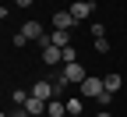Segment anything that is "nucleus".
Returning a JSON list of instances; mask_svg holds the SVG:
<instances>
[{"instance_id": "1", "label": "nucleus", "mask_w": 127, "mask_h": 117, "mask_svg": "<svg viewBox=\"0 0 127 117\" xmlns=\"http://www.w3.org/2000/svg\"><path fill=\"white\" fill-rule=\"evenodd\" d=\"M78 92H81L85 99H99V96L106 92V82H102V78H95V75H88L81 85H78Z\"/></svg>"}, {"instance_id": "2", "label": "nucleus", "mask_w": 127, "mask_h": 117, "mask_svg": "<svg viewBox=\"0 0 127 117\" xmlns=\"http://www.w3.org/2000/svg\"><path fill=\"white\" fill-rule=\"evenodd\" d=\"M64 78H67L71 85H81V82L88 78V71L81 68V60H74V64H64Z\"/></svg>"}, {"instance_id": "3", "label": "nucleus", "mask_w": 127, "mask_h": 117, "mask_svg": "<svg viewBox=\"0 0 127 117\" xmlns=\"http://www.w3.org/2000/svg\"><path fill=\"white\" fill-rule=\"evenodd\" d=\"M92 7H95V4H88V0H74V4H71L67 11L74 14V21H85L88 14H92Z\"/></svg>"}, {"instance_id": "4", "label": "nucleus", "mask_w": 127, "mask_h": 117, "mask_svg": "<svg viewBox=\"0 0 127 117\" xmlns=\"http://www.w3.org/2000/svg\"><path fill=\"white\" fill-rule=\"evenodd\" d=\"M32 96H39V99H46V103H50V99H57V85H53V82H35Z\"/></svg>"}, {"instance_id": "5", "label": "nucleus", "mask_w": 127, "mask_h": 117, "mask_svg": "<svg viewBox=\"0 0 127 117\" xmlns=\"http://www.w3.org/2000/svg\"><path fill=\"white\" fill-rule=\"evenodd\" d=\"M46 43H50V46H60V50H67V46H71V32L57 28V32H50V36H46ZM46 43H42V46H46Z\"/></svg>"}, {"instance_id": "6", "label": "nucleus", "mask_w": 127, "mask_h": 117, "mask_svg": "<svg viewBox=\"0 0 127 117\" xmlns=\"http://www.w3.org/2000/svg\"><path fill=\"white\" fill-rule=\"evenodd\" d=\"M74 25H78V21H74V14H71V11H57V14H53V28H64V32H71Z\"/></svg>"}, {"instance_id": "7", "label": "nucleus", "mask_w": 127, "mask_h": 117, "mask_svg": "<svg viewBox=\"0 0 127 117\" xmlns=\"http://www.w3.org/2000/svg\"><path fill=\"white\" fill-rule=\"evenodd\" d=\"M21 36H25V39H35V43H46L42 25H39V21H25V25H21Z\"/></svg>"}, {"instance_id": "8", "label": "nucleus", "mask_w": 127, "mask_h": 117, "mask_svg": "<svg viewBox=\"0 0 127 117\" xmlns=\"http://www.w3.org/2000/svg\"><path fill=\"white\" fill-rule=\"evenodd\" d=\"M25 110H28L32 117H42V114H46V99H39V96H28V99H25Z\"/></svg>"}, {"instance_id": "9", "label": "nucleus", "mask_w": 127, "mask_h": 117, "mask_svg": "<svg viewBox=\"0 0 127 117\" xmlns=\"http://www.w3.org/2000/svg\"><path fill=\"white\" fill-rule=\"evenodd\" d=\"M42 60H46V64H57V60H64V50L46 43V46H42Z\"/></svg>"}, {"instance_id": "10", "label": "nucleus", "mask_w": 127, "mask_h": 117, "mask_svg": "<svg viewBox=\"0 0 127 117\" xmlns=\"http://www.w3.org/2000/svg\"><path fill=\"white\" fill-rule=\"evenodd\" d=\"M64 110H67V103H60V99H50L46 103V114L50 117H64Z\"/></svg>"}, {"instance_id": "11", "label": "nucleus", "mask_w": 127, "mask_h": 117, "mask_svg": "<svg viewBox=\"0 0 127 117\" xmlns=\"http://www.w3.org/2000/svg\"><path fill=\"white\" fill-rule=\"evenodd\" d=\"M102 82H106V92H113V96L120 92V75H117V71H113V75H106Z\"/></svg>"}, {"instance_id": "12", "label": "nucleus", "mask_w": 127, "mask_h": 117, "mask_svg": "<svg viewBox=\"0 0 127 117\" xmlns=\"http://www.w3.org/2000/svg\"><path fill=\"white\" fill-rule=\"evenodd\" d=\"M32 92H25V89H14V103H18V107H25V99H28Z\"/></svg>"}, {"instance_id": "13", "label": "nucleus", "mask_w": 127, "mask_h": 117, "mask_svg": "<svg viewBox=\"0 0 127 117\" xmlns=\"http://www.w3.org/2000/svg\"><path fill=\"white\" fill-rule=\"evenodd\" d=\"M67 114H81V99H67Z\"/></svg>"}, {"instance_id": "14", "label": "nucleus", "mask_w": 127, "mask_h": 117, "mask_svg": "<svg viewBox=\"0 0 127 117\" xmlns=\"http://www.w3.org/2000/svg\"><path fill=\"white\" fill-rule=\"evenodd\" d=\"M78 60V53H74V46H67V50H64V64H74Z\"/></svg>"}, {"instance_id": "15", "label": "nucleus", "mask_w": 127, "mask_h": 117, "mask_svg": "<svg viewBox=\"0 0 127 117\" xmlns=\"http://www.w3.org/2000/svg\"><path fill=\"white\" fill-rule=\"evenodd\" d=\"M92 36H95V39H102V36H106V25H99V21H95V25H92Z\"/></svg>"}, {"instance_id": "16", "label": "nucleus", "mask_w": 127, "mask_h": 117, "mask_svg": "<svg viewBox=\"0 0 127 117\" xmlns=\"http://www.w3.org/2000/svg\"><path fill=\"white\" fill-rule=\"evenodd\" d=\"M95 50H99V53H109V43H106V36H102V39H95Z\"/></svg>"}, {"instance_id": "17", "label": "nucleus", "mask_w": 127, "mask_h": 117, "mask_svg": "<svg viewBox=\"0 0 127 117\" xmlns=\"http://www.w3.org/2000/svg\"><path fill=\"white\" fill-rule=\"evenodd\" d=\"M11 117H32V114H28L25 107H18V110H14V114H11Z\"/></svg>"}, {"instance_id": "18", "label": "nucleus", "mask_w": 127, "mask_h": 117, "mask_svg": "<svg viewBox=\"0 0 127 117\" xmlns=\"http://www.w3.org/2000/svg\"><path fill=\"white\" fill-rule=\"evenodd\" d=\"M14 4H18V7H32V0H14Z\"/></svg>"}, {"instance_id": "19", "label": "nucleus", "mask_w": 127, "mask_h": 117, "mask_svg": "<svg viewBox=\"0 0 127 117\" xmlns=\"http://www.w3.org/2000/svg\"><path fill=\"white\" fill-rule=\"evenodd\" d=\"M95 117H113V114H109V110H102V114H95Z\"/></svg>"}]
</instances>
